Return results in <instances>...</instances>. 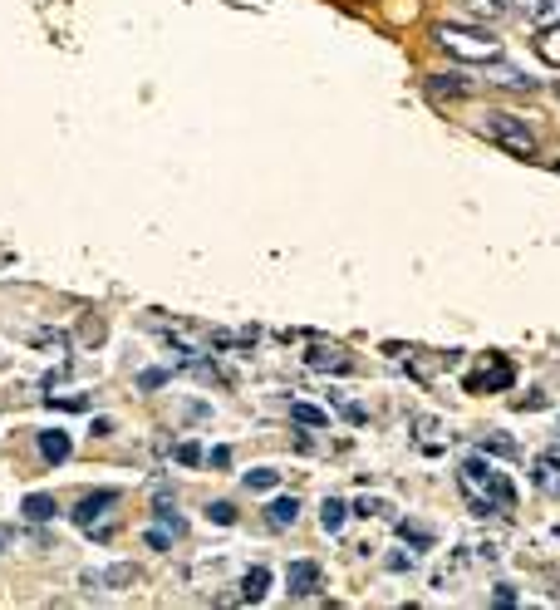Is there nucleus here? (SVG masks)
Returning <instances> with one entry per match:
<instances>
[{"label": "nucleus", "instance_id": "f257e3e1", "mask_svg": "<svg viewBox=\"0 0 560 610\" xmlns=\"http://www.w3.org/2000/svg\"><path fill=\"white\" fill-rule=\"evenodd\" d=\"M457 488L477 517H511L516 512V488L487 453H472L457 463Z\"/></svg>", "mask_w": 560, "mask_h": 610}, {"label": "nucleus", "instance_id": "f03ea898", "mask_svg": "<svg viewBox=\"0 0 560 610\" xmlns=\"http://www.w3.org/2000/svg\"><path fill=\"white\" fill-rule=\"evenodd\" d=\"M433 45L457 64H497L506 50L497 25H487V20H443V25H433Z\"/></svg>", "mask_w": 560, "mask_h": 610}, {"label": "nucleus", "instance_id": "7ed1b4c3", "mask_svg": "<svg viewBox=\"0 0 560 610\" xmlns=\"http://www.w3.org/2000/svg\"><path fill=\"white\" fill-rule=\"evenodd\" d=\"M482 133H487L497 148H506L511 158H536V148H541V143H536V128L521 119V114H502V109L482 119Z\"/></svg>", "mask_w": 560, "mask_h": 610}, {"label": "nucleus", "instance_id": "20e7f679", "mask_svg": "<svg viewBox=\"0 0 560 610\" xmlns=\"http://www.w3.org/2000/svg\"><path fill=\"white\" fill-rule=\"evenodd\" d=\"M511 379H516V365H511L506 355H497V350H487V355L477 360V369L462 379V389H467V394H497V389H511Z\"/></svg>", "mask_w": 560, "mask_h": 610}, {"label": "nucleus", "instance_id": "39448f33", "mask_svg": "<svg viewBox=\"0 0 560 610\" xmlns=\"http://www.w3.org/2000/svg\"><path fill=\"white\" fill-rule=\"evenodd\" d=\"M320 561H290L285 566V591H290V601H310L315 591H320Z\"/></svg>", "mask_w": 560, "mask_h": 610}, {"label": "nucleus", "instance_id": "423d86ee", "mask_svg": "<svg viewBox=\"0 0 560 610\" xmlns=\"http://www.w3.org/2000/svg\"><path fill=\"white\" fill-rule=\"evenodd\" d=\"M531 483H536V492H546V497H560V443L546 448V453L531 463Z\"/></svg>", "mask_w": 560, "mask_h": 610}, {"label": "nucleus", "instance_id": "0eeeda50", "mask_svg": "<svg viewBox=\"0 0 560 610\" xmlns=\"http://www.w3.org/2000/svg\"><path fill=\"white\" fill-rule=\"evenodd\" d=\"M516 15H521V20L531 25V35H536V30H546V25L560 20V0H521Z\"/></svg>", "mask_w": 560, "mask_h": 610}, {"label": "nucleus", "instance_id": "6e6552de", "mask_svg": "<svg viewBox=\"0 0 560 610\" xmlns=\"http://www.w3.org/2000/svg\"><path fill=\"white\" fill-rule=\"evenodd\" d=\"M113 502H118V492H89V497H79V502H74V512H69V517H74V522H79V527H94V522H99V512H109Z\"/></svg>", "mask_w": 560, "mask_h": 610}, {"label": "nucleus", "instance_id": "1a4fd4ad", "mask_svg": "<svg viewBox=\"0 0 560 610\" xmlns=\"http://www.w3.org/2000/svg\"><path fill=\"white\" fill-rule=\"evenodd\" d=\"M271 586H276V581H271V571H266V566H251V571L241 576V586H236V601L256 606V601H266V596H271Z\"/></svg>", "mask_w": 560, "mask_h": 610}, {"label": "nucleus", "instance_id": "9d476101", "mask_svg": "<svg viewBox=\"0 0 560 610\" xmlns=\"http://www.w3.org/2000/svg\"><path fill=\"white\" fill-rule=\"evenodd\" d=\"M516 5H521V0H462L467 20H487V25H497V20H506V15H516Z\"/></svg>", "mask_w": 560, "mask_h": 610}, {"label": "nucleus", "instance_id": "9b49d317", "mask_svg": "<svg viewBox=\"0 0 560 610\" xmlns=\"http://www.w3.org/2000/svg\"><path fill=\"white\" fill-rule=\"evenodd\" d=\"M138 576H143V571H138L133 561H118V566L99 571V576H84V586H109V591H128V586H133Z\"/></svg>", "mask_w": 560, "mask_h": 610}, {"label": "nucleus", "instance_id": "f8f14e48", "mask_svg": "<svg viewBox=\"0 0 560 610\" xmlns=\"http://www.w3.org/2000/svg\"><path fill=\"white\" fill-rule=\"evenodd\" d=\"M35 443H40V458H45L50 468H59V463L69 458V433H64V428H40Z\"/></svg>", "mask_w": 560, "mask_h": 610}, {"label": "nucleus", "instance_id": "ddd939ff", "mask_svg": "<svg viewBox=\"0 0 560 610\" xmlns=\"http://www.w3.org/2000/svg\"><path fill=\"white\" fill-rule=\"evenodd\" d=\"M531 50H536V60L551 64V69H560V20L556 25H546V30H536L531 35Z\"/></svg>", "mask_w": 560, "mask_h": 610}, {"label": "nucleus", "instance_id": "4468645a", "mask_svg": "<svg viewBox=\"0 0 560 610\" xmlns=\"http://www.w3.org/2000/svg\"><path fill=\"white\" fill-rule=\"evenodd\" d=\"M349 512H354V507H349L344 497H325V502H320V527H325L330 537H339L344 522H349Z\"/></svg>", "mask_w": 560, "mask_h": 610}, {"label": "nucleus", "instance_id": "2eb2a0df", "mask_svg": "<svg viewBox=\"0 0 560 610\" xmlns=\"http://www.w3.org/2000/svg\"><path fill=\"white\" fill-rule=\"evenodd\" d=\"M428 94H438V99H452V94H457V99H462V94H472V79H467V74H433V79H428Z\"/></svg>", "mask_w": 560, "mask_h": 610}, {"label": "nucleus", "instance_id": "dca6fc26", "mask_svg": "<svg viewBox=\"0 0 560 610\" xmlns=\"http://www.w3.org/2000/svg\"><path fill=\"white\" fill-rule=\"evenodd\" d=\"M20 512H25V522H50L59 512V502L50 497V492H30L25 502H20Z\"/></svg>", "mask_w": 560, "mask_h": 610}, {"label": "nucleus", "instance_id": "f3484780", "mask_svg": "<svg viewBox=\"0 0 560 610\" xmlns=\"http://www.w3.org/2000/svg\"><path fill=\"white\" fill-rule=\"evenodd\" d=\"M305 360H310V369H325V374H349L354 369V360L344 350H310Z\"/></svg>", "mask_w": 560, "mask_h": 610}, {"label": "nucleus", "instance_id": "a211bd4d", "mask_svg": "<svg viewBox=\"0 0 560 610\" xmlns=\"http://www.w3.org/2000/svg\"><path fill=\"white\" fill-rule=\"evenodd\" d=\"M398 537L418 551V556H423V551H433V542H438V532H433V527H423V522H398Z\"/></svg>", "mask_w": 560, "mask_h": 610}, {"label": "nucleus", "instance_id": "6ab92c4d", "mask_svg": "<svg viewBox=\"0 0 560 610\" xmlns=\"http://www.w3.org/2000/svg\"><path fill=\"white\" fill-rule=\"evenodd\" d=\"M492 84H502V89H536V79L531 74H521V69H511V64H492Z\"/></svg>", "mask_w": 560, "mask_h": 610}, {"label": "nucleus", "instance_id": "aec40b11", "mask_svg": "<svg viewBox=\"0 0 560 610\" xmlns=\"http://www.w3.org/2000/svg\"><path fill=\"white\" fill-rule=\"evenodd\" d=\"M295 517H300V497H276V502L266 507V522H271V527H290Z\"/></svg>", "mask_w": 560, "mask_h": 610}, {"label": "nucleus", "instance_id": "412c9836", "mask_svg": "<svg viewBox=\"0 0 560 610\" xmlns=\"http://www.w3.org/2000/svg\"><path fill=\"white\" fill-rule=\"evenodd\" d=\"M290 419L305 428H325L330 419H325V409H315V404H290Z\"/></svg>", "mask_w": 560, "mask_h": 610}, {"label": "nucleus", "instance_id": "4be33fe9", "mask_svg": "<svg viewBox=\"0 0 560 610\" xmlns=\"http://www.w3.org/2000/svg\"><path fill=\"white\" fill-rule=\"evenodd\" d=\"M482 453H487V458H516V443H511L506 433H487V438H482Z\"/></svg>", "mask_w": 560, "mask_h": 610}, {"label": "nucleus", "instance_id": "5701e85b", "mask_svg": "<svg viewBox=\"0 0 560 610\" xmlns=\"http://www.w3.org/2000/svg\"><path fill=\"white\" fill-rule=\"evenodd\" d=\"M158 522L168 527L172 537H187V522H182V517L172 512V502H168V497H158Z\"/></svg>", "mask_w": 560, "mask_h": 610}, {"label": "nucleus", "instance_id": "b1692460", "mask_svg": "<svg viewBox=\"0 0 560 610\" xmlns=\"http://www.w3.org/2000/svg\"><path fill=\"white\" fill-rule=\"evenodd\" d=\"M276 483H280L276 468H256V473H246V488H251V492H271Z\"/></svg>", "mask_w": 560, "mask_h": 610}, {"label": "nucleus", "instance_id": "393cba45", "mask_svg": "<svg viewBox=\"0 0 560 610\" xmlns=\"http://www.w3.org/2000/svg\"><path fill=\"white\" fill-rule=\"evenodd\" d=\"M207 517H212L217 527H231V522H236V507H231V502H207Z\"/></svg>", "mask_w": 560, "mask_h": 610}, {"label": "nucleus", "instance_id": "a878e982", "mask_svg": "<svg viewBox=\"0 0 560 610\" xmlns=\"http://www.w3.org/2000/svg\"><path fill=\"white\" fill-rule=\"evenodd\" d=\"M202 458H207V453H202L197 443H177V463H182V468H197Z\"/></svg>", "mask_w": 560, "mask_h": 610}, {"label": "nucleus", "instance_id": "bb28decb", "mask_svg": "<svg viewBox=\"0 0 560 610\" xmlns=\"http://www.w3.org/2000/svg\"><path fill=\"white\" fill-rule=\"evenodd\" d=\"M148 547H153V551H172V532H163V527H148Z\"/></svg>", "mask_w": 560, "mask_h": 610}, {"label": "nucleus", "instance_id": "cd10ccee", "mask_svg": "<svg viewBox=\"0 0 560 610\" xmlns=\"http://www.w3.org/2000/svg\"><path fill=\"white\" fill-rule=\"evenodd\" d=\"M492 606H516V586H492Z\"/></svg>", "mask_w": 560, "mask_h": 610}, {"label": "nucleus", "instance_id": "c85d7f7f", "mask_svg": "<svg viewBox=\"0 0 560 610\" xmlns=\"http://www.w3.org/2000/svg\"><path fill=\"white\" fill-rule=\"evenodd\" d=\"M168 379V369H148V374H138V389H158Z\"/></svg>", "mask_w": 560, "mask_h": 610}, {"label": "nucleus", "instance_id": "c756f323", "mask_svg": "<svg viewBox=\"0 0 560 610\" xmlns=\"http://www.w3.org/2000/svg\"><path fill=\"white\" fill-rule=\"evenodd\" d=\"M207 463H212V468H231V448H212Z\"/></svg>", "mask_w": 560, "mask_h": 610}, {"label": "nucleus", "instance_id": "7c9ffc66", "mask_svg": "<svg viewBox=\"0 0 560 610\" xmlns=\"http://www.w3.org/2000/svg\"><path fill=\"white\" fill-rule=\"evenodd\" d=\"M339 414H344L349 424H364V409H359V404H339Z\"/></svg>", "mask_w": 560, "mask_h": 610}, {"label": "nucleus", "instance_id": "2f4dec72", "mask_svg": "<svg viewBox=\"0 0 560 610\" xmlns=\"http://www.w3.org/2000/svg\"><path fill=\"white\" fill-rule=\"evenodd\" d=\"M0 547H5V537H0Z\"/></svg>", "mask_w": 560, "mask_h": 610}, {"label": "nucleus", "instance_id": "473e14b6", "mask_svg": "<svg viewBox=\"0 0 560 610\" xmlns=\"http://www.w3.org/2000/svg\"><path fill=\"white\" fill-rule=\"evenodd\" d=\"M556 173H560V163H556Z\"/></svg>", "mask_w": 560, "mask_h": 610}]
</instances>
